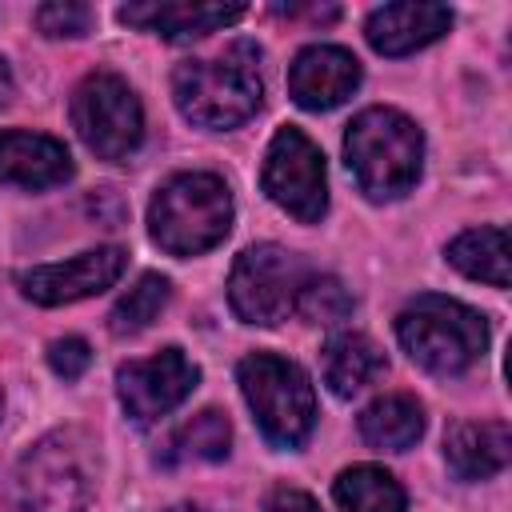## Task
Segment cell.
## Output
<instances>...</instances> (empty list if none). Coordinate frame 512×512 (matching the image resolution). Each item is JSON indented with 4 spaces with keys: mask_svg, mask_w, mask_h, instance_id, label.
<instances>
[{
    "mask_svg": "<svg viewBox=\"0 0 512 512\" xmlns=\"http://www.w3.org/2000/svg\"><path fill=\"white\" fill-rule=\"evenodd\" d=\"M256 60H260V52L240 40V44H232L228 52H220L212 60L180 64L172 72L176 108L200 128H236V124H244L264 100Z\"/></svg>",
    "mask_w": 512,
    "mask_h": 512,
    "instance_id": "1",
    "label": "cell"
},
{
    "mask_svg": "<svg viewBox=\"0 0 512 512\" xmlns=\"http://www.w3.org/2000/svg\"><path fill=\"white\" fill-rule=\"evenodd\" d=\"M344 156L368 200H396L420 176L424 136L396 108H364L344 132Z\"/></svg>",
    "mask_w": 512,
    "mask_h": 512,
    "instance_id": "2",
    "label": "cell"
},
{
    "mask_svg": "<svg viewBox=\"0 0 512 512\" xmlns=\"http://www.w3.org/2000/svg\"><path fill=\"white\" fill-rule=\"evenodd\" d=\"M232 228V192L212 172H180L156 188L148 232L168 256H200Z\"/></svg>",
    "mask_w": 512,
    "mask_h": 512,
    "instance_id": "3",
    "label": "cell"
},
{
    "mask_svg": "<svg viewBox=\"0 0 512 512\" xmlns=\"http://www.w3.org/2000/svg\"><path fill=\"white\" fill-rule=\"evenodd\" d=\"M400 348L432 376L468 372L488 348V320L452 296H416L396 316Z\"/></svg>",
    "mask_w": 512,
    "mask_h": 512,
    "instance_id": "4",
    "label": "cell"
},
{
    "mask_svg": "<svg viewBox=\"0 0 512 512\" xmlns=\"http://www.w3.org/2000/svg\"><path fill=\"white\" fill-rule=\"evenodd\" d=\"M236 376L260 432L276 448H300L316 424V392L304 368L272 352H252L240 360Z\"/></svg>",
    "mask_w": 512,
    "mask_h": 512,
    "instance_id": "5",
    "label": "cell"
},
{
    "mask_svg": "<svg viewBox=\"0 0 512 512\" xmlns=\"http://www.w3.org/2000/svg\"><path fill=\"white\" fill-rule=\"evenodd\" d=\"M92 480V444L64 428L24 452L16 468V504L20 512H80L92 496Z\"/></svg>",
    "mask_w": 512,
    "mask_h": 512,
    "instance_id": "6",
    "label": "cell"
},
{
    "mask_svg": "<svg viewBox=\"0 0 512 512\" xmlns=\"http://www.w3.org/2000/svg\"><path fill=\"white\" fill-rule=\"evenodd\" d=\"M308 280V268L296 252L280 244H252L236 256L228 276V300L232 312L244 324H280L288 312H296V296Z\"/></svg>",
    "mask_w": 512,
    "mask_h": 512,
    "instance_id": "7",
    "label": "cell"
},
{
    "mask_svg": "<svg viewBox=\"0 0 512 512\" xmlns=\"http://www.w3.org/2000/svg\"><path fill=\"white\" fill-rule=\"evenodd\" d=\"M72 124L100 160H124L144 140V108L112 72H92L80 80L72 92Z\"/></svg>",
    "mask_w": 512,
    "mask_h": 512,
    "instance_id": "8",
    "label": "cell"
},
{
    "mask_svg": "<svg viewBox=\"0 0 512 512\" xmlns=\"http://www.w3.org/2000/svg\"><path fill=\"white\" fill-rule=\"evenodd\" d=\"M260 184L272 204H280L300 224H316L328 208V176L320 148L300 128H280L264 152Z\"/></svg>",
    "mask_w": 512,
    "mask_h": 512,
    "instance_id": "9",
    "label": "cell"
},
{
    "mask_svg": "<svg viewBox=\"0 0 512 512\" xmlns=\"http://www.w3.org/2000/svg\"><path fill=\"white\" fill-rule=\"evenodd\" d=\"M196 384H200V368L180 348H164L148 360H128L116 372L120 404L136 424H152L168 416L192 396Z\"/></svg>",
    "mask_w": 512,
    "mask_h": 512,
    "instance_id": "10",
    "label": "cell"
},
{
    "mask_svg": "<svg viewBox=\"0 0 512 512\" xmlns=\"http://www.w3.org/2000/svg\"><path fill=\"white\" fill-rule=\"evenodd\" d=\"M124 264H128V252L108 244V248L80 252V256H72L64 264L28 268V272L16 276V284L32 304L56 308V304H72V300H84V296H96V292L112 288L120 280Z\"/></svg>",
    "mask_w": 512,
    "mask_h": 512,
    "instance_id": "11",
    "label": "cell"
},
{
    "mask_svg": "<svg viewBox=\"0 0 512 512\" xmlns=\"http://www.w3.org/2000/svg\"><path fill=\"white\" fill-rule=\"evenodd\" d=\"M356 84H360V60L336 44H312L288 68V96L308 112L344 104L356 92Z\"/></svg>",
    "mask_w": 512,
    "mask_h": 512,
    "instance_id": "12",
    "label": "cell"
},
{
    "mask_svg": "<svg viewBox=\"0 0 512 512\" xmlns=\"http://www.w3.org/2000/svg\"><path fill=\"white\" fill-rule=\"evenodd\" d=\"M452 28V12L444 4H384L368 16L364 36L380 56H408Z\"/></svg>",
    "mask_w": 512,
    "mask_h": 512,
    "instance_id": "13",
    "label": "cell"
},
{
    "mask_svg": "<svg viewBox=\"0 0 512 512\" xmlns=\"http://www.w3.org/2000/svg\"><path fill=\"white\" fill-rule=\"evenodd\" d=\"M72 176V156L60 140L44 132H0V184L16 188H56Z\"/></svg>",
    "mask_w": 512,
    "mask_h": 512,
    "instance_id": "14",
    "label": "cell"
},
{
    "mask_svg": "<svg viewBox=\"0 0 512 512\" xmlns=\"http://www.w3.org/2000/svg\"><path fill=\"white\" fill-rule=\"evenodd\" d=\"M244 16V4H124L120 20L148 28L172 44L200 40L208 32H220Z\"/></svg>",
    "mask_w": 512,
    "mask_h": 512,
    "instance_id": "15",
    "label": "cell"
},
{
    "mask_svg": "<svg viewBox=\"0 0 512 512\" xmlns=\"http://www.w3.org/2000/svg\"><path fill=\"white\" fill-rule=\"evenodd\" d=\"M512 432L504 420H464L444 436V460L460 480H488L508 464Z\"/></svg>",
    "mask_w": 512,
    "mask_h": 512,
    "instance_id": "16",
    "label": "cell"
},
{
    "mask_svg": "<svg viewBox=\"0 0 512 512\" xmlns=\"http://www.w3.org/2000/svg\"><path fill=\"white\" fill-rule=\"evenodd\" d=\"M320 368H324V384L332 388V396L352 400L356 392H364L368 384H376L388 364H384V352H380L368 336H360V332H340V336H332V340L324 344Z\"/></svg>",
    "mask_w": 512,
    "mask_h": 512,
    "instance_id": "17",
    "label": "cell"
},
{
    "mask_svg": "<svg viewBox=\"0 0 512 512\" xmlns=\"http://www.w3.org/2000/svg\"><path fill=\"white\" fill-rule=\"evenodd\" d=\"M424 432V408L412 400V396H380L372 400L364 412H360V436L372 444V448H384V452H404L420 440Z\"/></svg>",
    "mask_w": 512,
    "mask_h": 512,
    "instance_id": "18",
    "label": "cell"
},
{
    "mask_svg": "<svg viewBox=\"0 0 512 512\" xmlns=\"http://www.w3.org/2000/svg\"><path fill=\"white\" fill-rule=\"evenodd\" d=\"M448 264L468 280H484L492 288H508V232L496 224L468 228L448 244Z\"/></svg>",
    "mask_w": 512,
    "mask_h": 512,
    "instance_id": "19",
    "label": "cell"
},
{
    "mask_svg": "<svg viewBox=\"0 0 512 512\" xmlns=\"http://www.w3.org/2000/svg\"><path fill=\"white\" fill-rule=\"evenodd\" d=\"M228 444H232V424H228V416L224 412H216V408H204V412H196L192 420H184L172 436H168V444H164V452H160V464H208V460H224L228 456Z\"/></svg>",
    "mask_w": 512,
    "mask_h": 512,
    "instance_id": "20",
    "label": "cell"
},
{
    "mask_svg": "<svg viewBox=\"0 0 512 512\" xmlns=\"http://www.w3.org/2000/svg\"><path fill=\"white\" fill-rule=\"evenodd\" d=\"M340 512H404V488L392 472L376 464L344 468L332 484Z\"/></svg>",
    "mask_w": 512,
    "mask_h": 512,
    "instance_id": "21",
    "label": "cell"
},
{
    "mask_svg": "<svg viewBox=\"0 0 512 512\" xmlns=\"http://www.w3.org/2000/svg\"><path fill=\"white\" fill-rule=\"evenodd\" d=\"M168 296H172L168 280H164L160 272H144V276L116 300V308L108 312L112 336H136V332H144V328L164 312Z\"/></svg>",
    "mask_w": 512,
    "mask_h": 512,
    "instance_id": "22",
    "label": "cell"
},
{
    "mask_svg": "<svg viewBox=\"0 0 512 512\" xmlns=\"http://www.w3.org/2000/svg\"><path fill=\"white\" fill-rule=\"evenodd\" d=\"M296 312L308 324H336L352 312V296L336 276H308L296 296Z\"/></svg>",
    "mask_w": 512,
    "mask_h": 512,
    "instance_id": "23",
    "label": "cell"
},
{
    "mask_svg": "<svg viewBox=\"0 0 512 512\" xmlns=\"http://www.w3.org/2000/svg\"><path fill=\"white\" fill-rule=\"evenodd\" d=\"M36 24L44 36H84L92 28V8L76 0H52L36 8Z\"/></svg>",
    "mask_w": 512,
    "mask_h": 512,
    "instance_id": "24",
    "label": "cell"
},
{
    "mask_svg": "<svg viewBox=\"0 0 512 512\" xmlns=\"http://www.w3.org/2000/svg\"><path fill=\"white\" fill-rule=\"evenodd\" d=\"M88 360H92V352H88V344H84L80 336H64V340H52V344H48V364H52V372L64 376V380L84 376Z\"/></svg>",
    "mask_w": 512,
    "mask_h": 512,
    "instance_id": "25",
    "label": "cell"
},
{
    "mask_svg": "<svg viewBox=\"0 0 512 512\" xmlns=\"http://www.w3.org/2000/svg\"><path fill=\"white\" fill-rule=\"evenodd\" d=\"M264 512H320V504H316L308 492L280 488V492H272V500L264 504Z\"/></svg>",
    "mask_w": 512,
    "mask_h": 512,
    "instance_id": "26",
    "label": "cell"
},
{
    "mask_svg": "<svg viewBox=\"0 0 512 512\" xmlns=\"http://www.w3.org/2000/svg\"><path fill=\"white\" fill-rule=\"evenodd\" d=\"M12 100V72H8V64L0 60V108Z\"/></svg>",
    "mask_w": 512,
    "mask_h": 512,
    "instance_id": "27",
    "label": "cell"
},
{
    "mask_svg": "<svg viewBox=\"0 0 512 512\" xmlns=\"http://www.w3.org/2000/svg\"><path fill=\"white\" fill-rule=\"evenodd\" d=\"M172 512H208V508H200V504H176Z\"/></svg>",
    "mask_w": 512,
    "mask_h": 512,
    "instance_id": "28",
    "label": "cell"
},
{
    "mask_svg": "<svg viewBox=\"0 0 512 512\" xmlns=\"http://www.w3.org/2000/svg\"><path fill=\"white\" fill-rule=\"evenodd\" d=\"M0 412H4V396H0Z\"/></svg>",
    "mask_w": 512,
    "mask_h": 512,
    "instance_id": "29",
    "label": "cell"
}]
</instances>
